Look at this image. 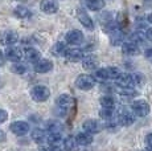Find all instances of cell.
<instances>
[{
  "instance_id": "obj_19",
  "label": "cell",
  "mask_w": 152,
  "mask_h": 151,
  "mask_svg": "<svg viewBox=\"0 0 152 151\" xmlns=\"http://www.w3.org/2000/svg\"><path fill=\"white\" fill-rule=\"evenodd\" d=\"M122 52L124 54H128V56H138L140 53V49H139V45L134 44L131 41H126L122 44Z\"/></svg>"
},
{
  "instance_id": "obj_12",
  "label": "cell",
  "mask_w": 152,
  "mask_h": 151,
  "mask_svg": "<svg viewBox=\"0 0 152 151\" xmlns=\"http://www.w3.org/2000/svg\"><path fill=\"white\" fill-rule=\"evenodd\" d=\"M75 103V100L72 94H60L57 98H56V105H57L60 109L62 110H68L72 109Z\"/></svg>"
},
{
  "instance_id": "obj_24",
  "label": "cell",
  "mask_w": 152,
  "mask_h": 151,
  "mask_svg": "<svg viewBox=\"0 0 152 151\" xmlns=\"http://www.w3.org/2000/svg\"><path fill=\"white\" fill-rule=\"evenodd\" d=\"M13 15L17 19H28V17L32 16V11L25 5H17L13 10Z\"/></svg>"
},
{
  "instance_id": "obj_27",
  "label": "cell",
  "mask_w": 152,
  "mask_h": 151,
  "mask_svg": "<svg viewBox=\"0 0 152 151\" xmlns=\"http://www.w3.org/2000/svg\"><path fill=\"white\" fill-rule=\"evenodd\" d=\"M66 49H68V45H66L65 41H57L52 46V53H53L54 56H64Z\"/></svg>"
},
{
  "instance_id": "obj_13",
  "label": "cell",
  "mask_w": 152,
  "mask_h": 151,
  "mask_svg": "<svg viewBox=\"0 0 152 151\" xmlns=\"http://www.w3.org/2000/svg\"><path fill=\"white\" fill-rule=\"evenodd\" d=\"M135 122V115L131 113V110H122L118 114V123L121 126H131Z\"/></svg>"
},
{
  "instance_id": "obj_23",
  "label": "cell",
  "mask_w": 152,
  "mask_h": 151,
  "mask_svg": "<svg viewBox=\"0 0 152 151\" xmlns=\"http://www.w3.org/2000/svg\"><path fill=\"white\" fill-rule=\"evenodd\" d=\"M45 131L46 133H62L64 125L60 121H48L45 123Z\"/></svg>"
},
{
  "instance_id": "obj_8",
  "label": "cell",
  "mask_w": 152,
  "mask_h": 151,
  "mask_svg": "<svg viewBox=\"0 0 152 151\" xmlns=\"http://www.w3.org/2000/svg\"><path fill=\"white\" fill-rule=\"evenodd\" d=\"M64 57L70 62H80V61H82L85 54L82 49L78 48V46H70V48L68 46V49L64 53Z\"/></svg>"
},
{
  "instance_id": "obj_18",
  "label": "cell",
  "mask_w": 152,
  "mask_h": 151,
  "mask_svg": "<svg viewBox=\"0 0 152 151\" xmlns=\"http://www.w3.org/2000/svg\"><path fill=\"white\" fill-rule=\"evenodd\" d=\"M82 129L89 134H95L101 130V123L97 119H86L82 125Z\"/></svg>"
},
{
  "instance_id": "obj_22",
  "label": "cell",
  "mask_w": 152,
  "mask_h": 151,
  "mask_svg": "<svg viewBox=\"0 0 152 151\" xmlns=\"http://www.w3.org/2000/svg\"><path fill=\"white\" fill-rule=\"evenodd\" d=\"M106 1L104 0H85V7L89 11H101L104 8Z\"/></svg>"
},
{
  "instance_id": "obj_37",
  "label": "cell",
  "mask_w": 152,
  "mask_h": 151,
  "mask_svg": "<svg viewBox=\"0 0 152 151\" xmlns=\"http://www.w3.org/2000/svg\"><path fill=\"white\" fill-rule=\"evenodd\" d=\"M46 151H64V150L61 149L60 146H49L48 149H46Z\"/></svg>"
},
{
  "instance_id": "obj_36",
  "label": "cell",
  "mask_w": 152,
  "mask_h": 151,
  "mask_svg": "<svg viewBox=\"0 0 152 151\" xmlns=\"http://www.w3.org/2000/svg\"><path fill=\"white\" fill-rule=\"evenodd\" d=\"M144 36H145V39H147V40H150V41H152V27H151V28H148Z\"/></svg>"
},
{
  "instance_id": "obj_20",
  "label": "cell",
  "mask_w": 152,
  "mask_h": 151,
  "mask_svg": "<svg viewBox=\"0 0 152 151\" xmlns=\"http://www.w3.org/2000/svg\"><path fill=\"white\" fill-rule=\"evenodd\" d=\"M99 102H101V106L103 109H115L116 106V100L113 94H104L99 98Z\"/></svg>"
},
{
  "instance_id": "obj_35",
  "label": "cell",
  "mask_w": 152,
  "mask_h": 151,
  "mask_svg": "<svg viewBox=\"0 0 152 151\" xmlns=\"http://www.w3.org/2000/svg\"><path fill=\"white\" fill-rule=\"evenodd\" d=\"M145 143H147V147H152V133H148L145 135Z\"/></svg>"
},
{
  "instance_id": "obj_41",
  "label": "cell",
  "mask_w": 152,
  "mask_h": 151,
  "mask_svg": "<svg viewBox=\"0 0 152 151\" xmlns=\"http://www.w3.org/2000/svg\"><path fill=\"white\" fill-rule=\"evenodd\" d=\"M145 1H151V0H145Z\"/></svg>"
},
{
  "instance_id": "obj_15",
  "label": "cell",
  "mask_w": 152,
  "mask_h": 151,
  "mask_svg": "<svg viewBox=\"0 0 152 151\" xmlns=\"http://www.w3.org/2000/svg\"><path fill=\"white\" fill-rule=\"evenodd\" d=\"M75 142H77L78 147L80 146H89V144L93 143V141H94V136H93V134H89V133L86 131H80L77 135L74 136Z\"/></svg>"
},
{
  "instance_id": "obj_26",
  "label": "cell",
  "mask_w": 152,
  "mask_h": 151,
  "mask_svg": "<svg viewBox=\"0 0 152 151\" xmlns=\"http://www.w3.org/2000/svg\"><path fill=\"white\" fill-rule=\"evenodd\" d=\"M78 149V144L75 142L74 136H66L62 139V150L64 151H75Z\"/></svg>"
},
{
  "instance_id": "obj_11",
  "label": "cell",
  "mask_w": 152,
  "mask_h": 151,
  "mask_svg": "<svg viewBox=\"0 0 152 151\" xmlns=\"http://www.w3.org/2000/svg\"><path fill=\"white\" fill-rule=\"evenodd\" d=\"M77 19H78V21L81 23V25H82L83 28H86V29H89V31L94 29V21H93V19L90 17V15L87 13L86 10H83V8H78L77 10Z\"/></svg>"
},
{
  "instance_id": "obj_31",
  "label": "cell",
  "mask_w": 152,
  "mask_h": 151,
  "mask_svg": "<svg viewBox=\"0 0 152 151\" xmlns=\"http://www.w3.org/2000/svg\"><path fill=\"white\" fill-rule=\"evenodd\" d=\"M144 40H145L144 33H143V32H140V31H136V32H134V33L130 36V40H128V41L134 43V44H136V45H140L142 43H144Z\"/></svg>"
},
{
  "instance_id": "obj_7",
  "label": "cell",
  "mask_w": 152,
  "mask_h": 151,
  "mask_svg": "<svg viewBox=\"0 0 152 151\" xmlns=\"http://www.w3.org/2000/svg\"><path fill=\"white\" fill-rule=\"evenodd\" d=\"M10 130L15 135L23 136V135H27L31 131V126H29V123L27 121H15L11 123Z\"/></svg>"
},
{
  "instance_id": "obj_32",
  "label": "cell",
  "mask_w": 152,
  "mask_h": 151,
  "mask_svg": "<svg viewBox=\"0 0 152 151\" xmlns=\"http://www.w3.org/2000/svg\"><path fill=\"white\" fill-rule=\"evenodd\" d=\"M114 115H115V110L114 109H103L102 107L99 110V117L104 121H111L114 118Z\"/></svg>"
},
{
  "instance_id": "obj_4",
  "label": "cell",
  "mask_w": 152,
  "mask_h": 151,
  "mask_svg": "<svg viewBox=\"0 0 152 151\" xmlns=\"http://www.w3.org/2000/svg\"><path fill=\"white\" fill-rule=\"evenodd\" d=\"M83 40H85V36H83V32L81 29L73 28V29L66 32V34H65V43L66 44L73 45V46H77V45L82 44Z\"/></svg>"
},
{
  "instance_id": "obj_9",
  "label": "cell",
  "mask_w": 152,
  "mask_h": 151,
  "mask_svg": "<svg viewBox=\"0 0 152 151\" xmlns=\"http://www.w3.org/2000/svg\"><path fill=\"white\" fill-rule=\"evenodd\" d=\"M115 85L121 89H132L134 86H135L132 74L122 72V73L119 74V77L115 80Z\"/></svg>"
},
{
  "instance_id": "obj_3",
  "label": "cell",
  "mask_w": 152,
  "mask_h": 151,
  "mask_svg": "<svg viewBox=\"0 0 152 151\" xmlns=\"http://www.w3.org/2000/svg\"><path fill=\"white\" fill-rule=\"evenodd\" d=\"M95 82L97 81L94 80V77L91 74H80L75 78V86L80 90H85V92L91 90L95 86Z\"/></svg>"
},
{
  "instance_id": "obj_40",
  "label": "cell",
  "mask_w": 152,
  "mask_h": 151,
  "mask_svg": "<svg viewBox=\"0 0 152 151\" xmlns=\"http://www.w3.org/2000/svg\"><path fill=\"white\" fill-rule=\"evenodd\" d=\"M147 21H148V23H150V24H152V12H151V13H150V15H148V16H147Z\"/></svg>"
},
{
  "instance_id": "obj_33",
  "label": "cell",
  "mask_w": 152,
  "mask_h": 151,
  "mask_svg": "<svg viewBox=\"0 0 152 151\" xmlns=\"http://www.w3.org/2000/svg\"><path fill=\"white\" fill-rule=\"evenodd\" d=\"M106 70H107V77H109V80H114V81H115L116 78L119 77V74L122 73V70L118 68V66H107Z\"/></svg>"
},
{
  "instance_id": "obj_17",
  "label": "cell",
  "mask_w": 152,
  "mask_h": 151,
  "mask_svg": "<svg viewBox=\"0 0 152 151\" xmlns=\"http://www.w3.org/2000/svg\"><path fill=\"white\" fill-rule=\"evenodd\" d=\"M82 66L86 70H95L99 68V61L95 56L89 54V56H85L82 59Z\"/></svg>"
},
{
  "instance_id": "obj_10",
  "label": "cell",
  "mask_w": 152,
  "mask_h": 151,
  "mask_svg": "<svg viewBox=\"0 0 152 151\" xmlns=\"http://www.w3.org/2000/svg\"><path fill=\"white\" fill-rule=\"evenodd\" d=\"M54 68V64L52 60L49 59H40L37 62H34L33 65V69L36 73H40V74H45V73H49V72H52Z\"/></svg>"
},
{
  "instance_id": "obj_34",
  "label": "cell",
  "mask_w": 152,
  "mask_h": 151,
  "mask_svg": "<svg viewBox=\"0 0 152 151\" xmlns=\"http://www.w3.org/2000/svg\"><path fill=\"white\" fill-rule=\"evenodd\" d=\"M7 119H8V113H7V110L0 109V123L5 122Z\"/></svg>"
},
{
  "instance_id": "obj_2",
  "label": "cell",
  "mask_w": 152,
  "mask_h": 151,
  "mask_svg": "<svg viewBox=\"0 0 152 151\" xmlns=\"http://www.w3.org/2000/svg\"><path fill=\"white\" fill-rule=\"evenodd\" d=\"M150 111L151 106L145 100H135L131 103V113L135 117H147Z\"/></svg>"
},
{
  "instance_id": "obj_29",
  "label": "cell",
  "mask_w": 152,
  "mask_h": 151,
  "mask_svg": "<svg viewBox=\"0 0 152 151\" xmlns=\"http://www.w3.org/2000/svg\"><path fill=\"white\" fill-rule=\"evenodd\" d=\"M94 80L95 81H101V82H104V81L109 80V77H107V70L106 68H98L94 70Z\"/></svg>"
},
{
  "instance_id": "obj_6",
  "label": "cell",
  "mask_w": 152,
  "mask_h": 151,
  "mask_svg": "<svg viewBox=\"0 0 152 151\" xmlns=\"http://www.w3.org/2000/svg\"><path fill=\"white\" fill-rule=\"evenodd\" d=\"M5 60H10L11 62H21L23 57H24V53H23V49H20L19 46H7L4 52Z\"/></svg>"
},
{
  "instance_id": "obj_21",
  "label": "cell",
  "mask_w": 152,
  "mask_h": 151,
  "mask_svg": "<svg viewBox=\"0 0 152 151\" xmlns=\"http://www.w3.org/2000/svg\"><path fill=\"white\" fill-rule=\"evenodd\" d=\"M32 141L33 142H36L37 144H44V143H46V131L44 129H34V130H32Z\"/></svg>"
},
{
  "instance_id": "obj_1",
  "label": "cell",
  "mask_w": 152,
  "mask_h": 151,
  "mask_svg": "<svg viewBox=\"0 0 152 151\" xmlns=\"http://www.w3.org/2000/svg\"><path fill=\"white\" fill-rule=\"evenodd\" d=\"M29 94H31L32 100L36 102H45L50 97V89L45 85H36L31 89Z\"/></svg>"
},
{
  "instance_id": "obj_30",
  "label": "cell",
  "mask_w": 152,
  "mask_h": 151,
  "mask_svg": "<svg viewBox=\"0 0 152 151\" xmlns=\"http://www.w3.org/2000/svg\"><path fill=\"white\" fill-rule=\"evenodd\" d=\"M123 41H124V33L121 29H116L111 33V43L118 45V44H123Z\"/></svg>"
},
{
  "instance_id": "obj_38",
  "label": "cell",
  "mask_w": 152,
  "mask_h": 151,
  "mask_svg": "<svg viewBox=\"0 0 152 151\" xmlns=\"http://www.w3.org/2000/svg\"><path fill=\"white\" fill-rule=\"evenodd\" d=\"M4 62H5V56H4V53L0 51V66L4 65Z\"/></svg>"
},
{
  "instance_id": "obj_16",
  "label": "cell",
  "mask_w": 152,
  "mask_h": 151,
  "mask_svg": "<svg viewBox=\"0 0 152 151\" xmlns=\"http://www.w3.org/2000/svg\"><path fill=\"white\" fill-rule=\"evenodd\" d=\"M23 53H24V57L25 60L29 61V62H37L40 59H41V52L39 51V49L33 48V46H28V48H25V51H23Z\"/></svg>"
},
{
  "instance_id": "obj_28",
  "label": "cell",
  "mask_w": 152,
  "mask_h": 151,
  "mask_svg": "<svg viewBox=\"0 0 152 151\" xmlns=\"http://www.w3.org/2000/svg\"><path fill=\"white\" fill-rule=\"evenodd\" d=\"M27 70H28V66L23 62H13L12 66H11V72L15 74H20V76L25 74Z\"/></svg>"
},
{
  "instance_id": "obj_14",
  "label": "cell",
  "mask_w": 152,
  "mask_h": 151,
  "mask_svg": "<svg viewBox=\"0 0 152 151\" xmlns=\"http://www.w3.org/2000/svg\"><path fill=\"white\" fill-rule=\"evenodd\" d=\"M40 10L46 15H53L58 11V5L54 0H41L40 3Z\"/></svg>"
},
{
  "instance_id": "obj_5",
  "label": "cell",
  "mask_w": 152,
  "mask_h": 151,
  "mask_svg": "<svg viewBox=\"0 0 152 151\" xmlns=\"http://www.w3.org/2000/svg\"><path fill=\"white\" fill-rule=\"evenodd\" d=\"M19 41V33L12 29H4L0 32V44L4 46H12Z\"/></svg>"
},
{
  "instance_id": "obj_39",
  "label": "cell",
  "mask_w": 152,
  "mask_h": 151,
  "mask_svg": "<svg viewBox=\"0 0 152 151\" xmlns=\"http://www.w3.org/2000/svg\"><path fill=\"white\" fill-rule=\"evenodd\" d=\"M145 54H147V57H148V59H151V60H152V48L148 49V51L145 52Z\"/></svg>"
},
{
  "instance_id": "obj_25",
  "label": "cell",
  "mask_w": 152,
  "mask_h": 151,
  "mask_svg": "<svg viewBox=\"0 0 152 151\" xmlns=\"http://www.w3.org/2000/svg\"><path fill=\"white\" fill-rule=\"evenodd\" d=\"M62 142V133H46V143L49 146H58Z\"/></svg>"
}]
</instances>
